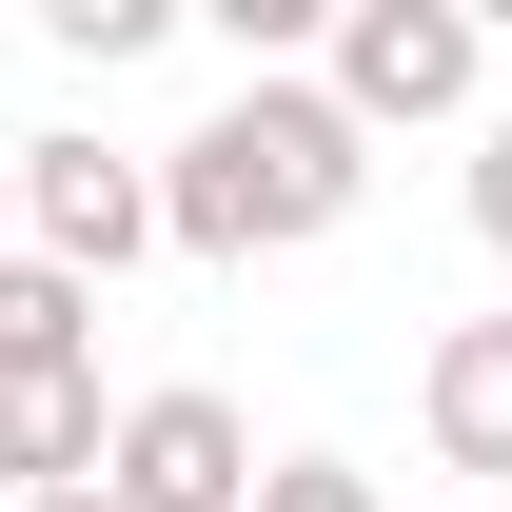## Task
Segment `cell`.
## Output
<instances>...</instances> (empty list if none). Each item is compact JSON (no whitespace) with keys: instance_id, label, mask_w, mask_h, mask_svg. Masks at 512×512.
Returning a JSON list of instances; mask_svg holds the SVG:
<instances>
[{"instance_id":"1","label":"cell","mask_w":512,"mask_h":512,"mask_svg":"<svg viewBox=\"0 0 512 512\" xmlns=\"http://www.w3.org/2000/svg\"><path fill=\"white\" fill-rule=\"evenodd\" d=\"M355 197H375V138H355V99H335V79H237V99L158 158V217H178V256H217V276L335 237Z\"/></svg>"},{"instance_id":"2","label":"cell","mask_w":512,"mask_h":512,"mask_svg":"<svg viewBox=\"0 0 512 512\" xmlns=\"http://www.w3.org/2000/svg\"><path fill=\"white\" fill-rule=\"evenodd\" d=\"M158 237H178V217H158V158H119V138H20V256H60V276L119 296Z\"/></svg>"},{"instance_id":"3","label":"cell","mask_w":512,"mask_h":512,"mask_svg":"<svg viewBox=\"0 0 512 512\" xmlns=\"http://www.w3.org/2000/svg\"><path fill=\"white\" fill-rule=\"evenodd\" d=\"M473 79H493V20H473V0H355V20H335V99H355V138L473 119Z\"/></svg>"},{"instance_id":"4","label":"cell","mask_w":512,"mask_h":512,"mask_svg":"<svg viewBox=\"0 0 512 512\" xmlns=\"http://www.w3.org/2000/svg\"><path fill=\"white\" fill-rule=\"evenodd\" d=\"M256 473H276V453H256V414H237L217 375L119 394V493H138V512H256Z\"/></svg>"},{"instance_id":"5","label":"cell","mask_w":512,"mask_h":512,"mask_svg":"<svg viewBox=\"0 0 512 512\" xmlns=\"http://www.w3.org/2000/svg\"><path fill=\"white\" fill-rule=\"evenodd\" d=\"M414 414H434V473H512V316H453L414 355Z\"/></svg>"},{"instance_id":"6","label":"cell","mask_w":512,"mask_h":512,"mask_svg":"<svg viewBox=\"0 0 512 512\" xmlns=\"http://www.w3.org/2000/svg\"><path fill=\"white\" fill-rule=\"evenodd\" d=\"M0 375H99V276L0 256Z\"/></svg>"},{"instance_id":"7","label":"cell","mask_w":512,"mask_h":512,"mask_svg":"<svg viewBox=\"0 0 512 512\" xmlns=\"http://www.w3.org/2000/svg\"><path fill=\"white\" fill-rule=\"evenodd\" d=\"M40 20H60V60H158L178 40V0H40Z\"/></svg>"},{"instance_id":"8","label":"cell","mask_w":512,"mask_h":512,"mask_svg":"<svg viewBox=\"0 0 512 512\" xmlns=\"http://www.w3.org/2000/svg\"><path fill=\"white\" fill-rule=\"evenodd\" d=\"M256 512H394V493L355 473V453H276V473H256Z\"/></svg>"},{"instance_id":"9","label":"cell","mask_w":512,"mask_h":512,"mask_svg":"<svg viewBox=\"0 0 512 512\" xmlns=\"http://www.w3.org/2000/svg\"><path fill=\"white\" fill-rule=\"evenodd\" d=\"M473 237H493V256H512V119H493V138H473Z\"/></svg>"},{"instance_id":"10","label":"cell","mask_w":512,"mask_h":512,"mask_svg":"<svg viewBox=\"0 0 512 512\" xmlns=\"http://www.w3.org/2000/svg\"><path fill=\"white\" fill-rule=\"evenodd\" d=\"M0 256H20V138H0Z\"/></svg>"},{"instance_id":"11","label":"cell","mask_w":512,"mask_h":512,"mask_svg":"<svg viewBox=\"0 0 512 512\" xmlns=\"http://www.w3.org/2000/svg\"><path fill=\"white\" fill-rule=\"evenodd\" d=\"M40 512H138V493H119V473H99V493H40Z\"/></svg>"}]
</instances>
